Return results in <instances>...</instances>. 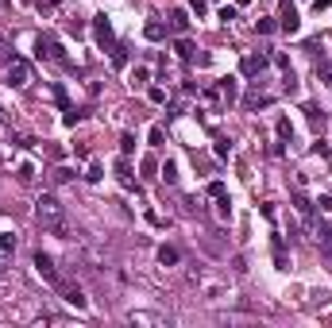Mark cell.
Masks as SVG:
<instances>
[{
    "label": "cell",
    "instance_id": "obj_2",
    "mask_svg": "<svg viewBox=\"0 0 332 328\" xmlns=\"http://www.w3.org/2000/svg\"><path fill=\"white\" fill-rule=\"evenodd\" d=\"M35 54H39V58H46V62H66V54H62V43L54 39V35H39Z\"/></svg>",
    "mask_w": 332,
    "mask_h": 328
},
{
    "label": "cell",
    "instance_id": "obj_24",
    "mask_svg": "<svg viewBox=\"0 0 332 328\" xmlns=\"http://www.w3.org/2000/svg\"><path fill=\"white\" fill-rule=\"evenodd\" d=\"M131 151H135V135L124 131V135H120V155H131Z\"/></svg>",
    "mask_w": 332,
    "mask_h": 328
},
{
    "label": "cell",
    "instance_id": "obj_21",
    "mask_svg": "<svg viewBox=\"0 0 332 328\" xmlns=\"http://www.w3.org/2000/svg\"><path fill=\"white\" fill-rule=\"evenodd\" d=\"M101 178H105V166L93 158V162H89V170H85V181H101Z\"/></svg>",
    "mask_w": 332,
    "mask_h": 328
},
{
    "label": "cell",
    "instance_id": "obj_32",
    "mask_svg": "<svg viewBox=\"0 0 332 328\" xmlns=\"http://www.w3.org/2000/svg\"><path fill=\"white\" fill-rule=\"evenodd\" d=\"M112 62H116V66H128V51H124L120 43L112 46Z\"/></svg>",
    "mask_w": 332,
    "mask_h": 328
},
{
    "label": "cell",
    "instance_id": "obj_11",
    "mask_svg": "<svg viewBox=\"0 0 332 328\" xmlns=\"http://www.w3.org/2000/svg\"><path fill=\"white\" fill-rule=\"evenodd\" d=\"M166 31H170V27H162L158 19H151V24L143 27V35H147V43H162V39H166Z\"/></svg>",
    "mask_w": 332,
    "mask_h": 328
},
{
    "label": "cell",
    "instance_id": "obj_1",
    "mask_svg": "<svg viewBox=\"0 0 332 328\" xmlns=\"http://www.w3.org/2000/svg\"><path fill=\"white\" fill-rule=\"evenodd\" d=\"M35 224L66 240V208H62V201L54 197V193H43V197L35 201Z\"/></svg>",
    "mask_w": 332,
    "mask_h": 328
},
{
    "label": "cell",
    "instance_id": "obj_14",
    "mask_svg": "<svg viewBox=\"0 0 332 328\" xmlns=\"http://www.w3.org/2000/svg\"><path fill=\"white\" fill-rule=\"evenodd\" d=\"M128 81H131V85H135V89H139V85H147V81H151V69H147V66H131Z\"/></svg>",
    "mask_w": 332,
    "mask_h": 328
},
{
    "label": "cell",
    "instance_id": "obj_36",
    "mask_svg": "<svg viewBox=\"0 0 332 328\" xmlns=\"http://www.w3.org/2000/svg\"><path fill=\"white\" fill-rule=\"evenodd\" d=\"M155 170H158L155 158H143V174H147V178H155Z\"/></svg>",
    "mask_w": 332,
    "mask_h": 328
},
{
    "label": "cell",
    "instance_id": "obj_25",
    "mask_svg": "<svg viewBox=\"0 0 332 328\" xmlns=\"http://www.w3.org/2000/svg\"><path fill=\"white\" fill-rule=\"evenodd\" d=\"M16 178H19V181H23V185H27V181L35 178V166H31V162H19V170H16Z\"/></svg>",
    "mask_w": 332,
    "mask_h": 328
},
{
    "label": "cell",
    "instance_id": "obj_26",
    "mask_svg": "<svg viewBox=\"0 0 332 328\" xmlns=\"http://www.w3.org/2000/svg\"><path fill=\"white\" fill-rule=\"evenodd\" d=\"M205 12H209V0H189V16H197V19H201Z\"/></svg>",
    "mask_w": 332,
    "mask_h": 328
},
{
    "label": "cell",
    "instance_id": "obj_10",
    "mask_svg": "<svg viewBox=\"0 0 332 328\" xmlns=\"http://www.w3.org/2000/svg\"><path fill=\"white\" fill-rule=\"evenodd\" d=\"M166 27H170L174 35H185V31H189V8H174L170 19H166Z\"/></svg>",
    "mask_w": 332,
    "mask_h": 328
},
{
    "label": "cell",
    "instance_id": "obj_35",
    "mask_svg": "<svg viewBox=\"0 0 332 328\" xmlns=\"http://www.w3.org/2000/svg\"><path fill=\"white\" fill-rule=\"evenodd\" d=\"M255 31H259V35H271L274 24H271V19H259V24H255Z\"/></svg>",
    "mask_w": 332,
    "mask_h": 328
},
{
    "label": "cell",
    "instance_id": "obj_8",
    "mask_svg": "<svg viewBox=\"0 0 332 328\" xmlns=\"http://www.w3.org/2000/svg\"><path fill=\"white\" fill-rule=\"evenodd\" d=\"M267 62H271L267 54H247V58L240 62V74H244V78H259L263 69H267Z\"/></svg>",
    "mask_w": 332,
    "mask_h": 328
},
{
    "label": "cell",
    "instance_id": "obj_22",
    "mask_svg": "<svg viewBox=\"0 0 332 328\" xmlns=\"http://www.w3.org/2000/svg\"><path fill=\"white\" fill-rule=\"evenodd\" d=\"M147 101H151V104H166V89H162V85H151V89H147Z\"/></svg>",
    "mask_w": 332,
    "mask_h": 328
},
{
    "label": "cell",
    "instance_id": "obj_37",
    "mask_svg": "<svg viewBox=\"0 0 332 328\" xmlns=\"http://www.w3.org/2000/svg\"><path fill=\"white\" fill-rule=\"evenodd\" d=\"M35 4H39V12H54L58 8V0H35Z\"/></svg>",
    "mask_w": 332,
    "mask_h": 328
},
{
    "label": "cell",
    "instance_id": "obj_30",
    "mask_svg": "<svg viewBox=\"0 0 332 328\" xmlns=\"http://www.w3.org/2000/svg\"><path fill=\"white\" fill-rule=\"evenodd\" d=\"M236 4H220V19H224V24H232V19H236Z\"/></svg>",
    "mask_w": 332,
    "mask_h": 328
},
{
    "label": "cell",
    "instance_id": "obj_29",
    "mask_svg": "<svg viewBox=\"0 0 332 328\" xmlns=\"http://www.w3.org/2000/svg\"><path fill=\"white\" fill-rule=\"evenodd\" d=\"M305 116H309V124H313V128H324V116L317 112L313 104H305Z\"/></svg>",
    "mask_w": 332,
    "mask_h": 328
},
{
    "label": "cell",
    "instance_id": "obj_20",
    "mask_svg": "<svg viewBox=\"0 0 332 328\" xmlns=\"http://www.w3.org/2000/svg\"><path fill=\"white\" fill-rule=\"evenodd\" d=\"M267 104H271V97H267V93H259V89H255V93L247 97V108H267Z\"/></svg>",
    "mask_w": 332,
    "mask_h": 328
},
{
    "label": "cell",
    "instance_id": "obj_12",
    "mask_svg": "<svg viewBox=\"0 0 332 328\" xmlns=\"http://www.w3.org/2000/svg\"><path fill=\"white\" fill-rule=\"evenodd\" d=\"M116 178H120V185L124 190H135V181H131V166H128V155L116 162Z\"/></svg>",
    "mask_w": 332,
    "mask_h": 328
},
{
    "label": "cell",
    "instance_id": "obj_17",
    "mask_svg": "<svg viewBox=\"0 0 332 328\" xmlns=\"http://www.w3.org/2000/svg\"><path fill=\"white\" fill-rule=\"evenodd\" d=\"M147 143H151V147H162V143H166V131H162V124H151V131H147Z\"/></svg>",
    "mask_w": 332,
    "mask_h": 328
},
{
    "label": "cell",
    "instance_id": "obj_5",
    "mask_svg": "<svg viewBox=\"0 0 332 328\" xmlns=\"http://www.w3.org/2000/svg\"><path fill=\"white\" fill-rule=\"evenodd\" d=\"M93 35H97V43L105 46V51H112V46H116V35H112L108 16H97V19H93Z\"/></svg>",
    "mask_w": 332,
    "mask_h": 328
},
{
    "label": "cell",
    "instance_id": "obj_16",
    "mask_svg": "<svg viewBox=\"0 0 332 328\" xmlns=\"http://www.w3.org/2000/svg\"><path fill=\"white\" fill-rule=\"evenodd\" d=\"M274 135H278V139H282V143H286V139H290V135H294V124H290V120H286V116H278V120H274Z\"/></svg>",
    "mask_w": 332,
    "mask_h": 328
},
{
    "label": "cell",
    "instance_id": "obj_3",
    "mask_svg": "<svg viewBox=\"0 0 332 328\" xmlns=\"http://www.w3.org/2000/svg\"><path fill=\"white\" fill-rule=\"evenodd\" d=\"M31 263H35L39 278H46L51 286H58V282H62V278H58V270H54V259L46 255V251H35V255H31Z\"/></svg>",
    "mask_w": 332,
    "mask_h": 328
},
{
    "label": "cell",
    "instance_id": "obj_7",
    "mask_svg": "<svg viewBox=\"0 0 332 328\" xmlns=\"http://www.w3.org/2000/svg\"><path fill=\"white\" fill-rule=\"evenodd\" d=\"M31 81V66H27V58H12L8 62V85H27Z\"/></svg>",
    "mask_w": 332,
    "mask_h": 328
},
{
    "label": "cell",
    "instance_id": "obj_33",
    "mask_svg": "<svg viewBox=\"0 0 332 328\" xmlns=\"http://www.w3.org/2000/svg\"><path fill=\"white\" fill-rule=\"evenodd\" d=\"M78 120H81V112H78V108H66V116H62V124H66V128H74Z\"/></svg>",
    "mask_w": 332,
    "mask_h": 328
},
{
    "label": "cell",
    "instance_id": "obj_34",
    "mask_svg": "<svg viewBox=\"0 0 332 328\" xmlns=\"http://www.w3.org/2000/svg\"><path fill=\"white\" fill-rule=\"evenodd\" d=\"M309 151H313V155H321V158H328V143H324V139H317Z\"/></svg>",
    "mask_w": 332,
    "mask_h": 328
},
{
    "label": "cell",
    "instance_id": "obj_28",
    "mask_svg": "<svg viewBox=\"0 0 332 328\" xmlns=\"http://www.w3.org/2000/svg\"><path fill=\"white\" fill-rule=\"evenodd\" d=\"M174 51H178V58H193V46H189V39H178V43H174Z\"/></svg>",
    "mask_w": 332,
    "mask_h": 328
},
{
    "label": "cell",
    "instance_id": "obj_27",
    "mask_svg": "<svg viewBox=\"0 0 332 328\" xmlns=\"http://www.w3.org/2000/svg\"><path fill=\"white\" fill-rule=\"evenodd\" d=\"M51 178H54V181H58V185H66V181H70V178H74V170H70V166H58V170H54V174H51Z\"/></svg>",
    "mask_w": 332,
    "mask_h": 328
},
{
    "label": "cell",
    "instance_id": "obj_4",
    "mask_svg": "<svg viewBox=\"0 0 332 328\" xmlns=\"http://www.w3.org/2000/svg\"><path fill=\"white\" fill-rule=\"evenodd\" d=\"M278 27H282L286 35H297V31H301V16H297V8L290 4V0L282 4V12H278Z\"/></svg>",
    "mask_w": 332,
    "mask_h": 328
},
{
    "label": "cell",
    "instance_id": "obj_6",
    "mask_svg": "<svg viewBox=\"0 0 332 328\" xmlns=\"http://www.w3.org/2000/svg\"><path fill=\"white\" fill-rule=\"evenodd\" d=\"M54 290H58V294L66 297V301H70L74 309H89V297L81 294V286H74V282H58Z\"/></svg>",
    "mask_w": 332,
    "mask_h": 328
},
{
    "label": "cell",
    "instance_id": "obj_40",
    "mask_svg": "<svg viewBox=\"0 0 332 328\" xmlns=\"http://www.w3.org/2000/svg\"><path fill=\"white\" fill-rule=\"evenodd\" d=\"M321 78H324V81L332 85V62H324V66H321Z\"/></svg>",
    "mask_w": 332,
    "mask_h": 328
},
{
    "label": "cell",
    "instance_id": "obj_19",
    "mask_svg": "<svg viewBox=\"0 0 332 328\" xmlns=\"http://www.w3.org/2000/svg\"><path fill=\"white\" fill-rule=\"evenodd\" d=\"M274 267H278V270H286V267H290V259H286V247H282V240H274Z\"/></svg>",
    "mask_w": 332,
    "mask_h": 328
},
{
    "label": "cell",
    "instance_id": "obj_15",
    "mask_svg": "<svg viewBox=\"0 0 332 328\" xmlns=\"http://www.w3.org/2000/svg\"><path fill=\"white\" fill-rule=\"evenodd\" d=\"M158 178H166V181H170V185H174V181H178V162H174V158H166V162L158 166Z\"/></svg>",
    "mask_w": 332,
    "mask_h": 328
},
{
    "label": "cell",
    "instance_id": "obj_38",
    "mask_svg": "<svg viewBox=\"0 0 332 328\" xmlns=\"http://www.w3.org/2000/svg\"><path fill=\"white\" fill-rule=\"evenodd\" d=\"M332 8V0H313V12H317V16H321V12H328Z\"/></svg>",
    "mask_w": 332,
    "mask_h": 328
},
{
    "label": "cell",
    "instance_id": "obj_18",
    "mask_svg": "<svg viewBox=\"0 0 332 328\" xmlns=\"http://www.w3.org/2000/svg\"><path fill=\"white\" fill-rule=\"evenodd\" d=\"M12 251H16V236H8V232H0V259H8Z\"/></svg>",
    "mask_w": 332,
    "mask_h": 328
},
{
    "label": "cell",
    "instance_id": "obj_23",
    "mask_svg": "<svg viewBox=\"0 0 332 328\" xmlns=\"http://www.w3.org/2000/svg\"><path fill=\"white\" fill-rule=\"evenodd\" d=\"M294 205H297V213H301V216H313V205L305 201V193H294Z\"/></svg>",
    "mask_w": 332,
    "mask_h": 328
},
{
    "label": "cell",
    "instance_id": "obj_31",
    "mask_svg": "<svg viewBox=\"0 0 332 328\" xmlns=\"http://www.w3.org/2000/svg\"><path fill=\"white\" fill-rule=\"evenodd\" d=\"M209 197H212V201H217V197H228L224 181H209Z\"/></svg>",
    "mask_w": 332,
    "mask_h": 328
},
{
    "label": "cell",
    "instance_id": "obj_39",
    "mask_svg": "<svg viewBox=\"0 0 332 328\" xmlns=\"http://www.w3.org/2000/svg\"><path fill=\"white\" fill-rule=\"evenodd\" d=\"M317 205H321V213H332V197L324 193V197H317Z\"/></svg>",
    "mask_w": 332,
    "mask_h": 328
},
{
    "label": "cell",
    "instance_id": "obj_13",
    "mask_svg": "<svg viewBox=\"0 0 332 328\" xmlns=\"http://www.w3.org/2000/svg\"><path fill=\"white\" fill-rule=\"evenodd\" d=\"M178 259H182V255H178V247H170V243H162V247H158V263H162V267H174Z\"/></svg>",
    "mask_w": 332,
    "mask_h": 328
},
{
    "label": "cell",
    "instance_id": "obj_9",
    "mask_svg": "<svg viewBox=\"0 0 332 328\" xmlns=\"http://www.w3.org/2000/svg\"><path fill=\"white\" fill-rule=\"evenodd\" d=\"M212 89H217V101H224V104H232V101L240 97V81H236V78H220Z\"/></svg>",
    "mask_w": 332,
    "mask_h": 328
}]
</instances>
